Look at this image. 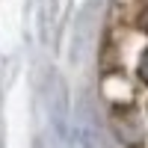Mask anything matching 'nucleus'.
Returning a JSON list of instances; mask_svg holds the SVG:
<instances>
[{
    "label": "nucleus",
    "mask_w": 148,
    "mask_h": 148,
    "mask_svg": "<svg viewBox=\"0 0 148 148\" xmlns=\"http://www.w3.org/2000/svg\"><path fill=\"white\" fill-rule=\"evenodd\" d=\"M139 77L148 83V51L142 53V59H139Z\"/></svg>",
    "instance_id": "nucleus-1"
},
{
    "label": "nucleus",
    "mask_w": 148,
    "mask_h": 148,
    "mask_svg": "<svg viewBox=\"0 0 148 148\" xmlns=\"http://www.w3.org/2000/svg\"><path fill=\"white\" fill-rule=\"evenodd\" d=\"M139 27H142V30L148 33V6L142 9V15H139Z\"/></svg>",
    "instance_id": "nucleus-2"
}]
</instances>
